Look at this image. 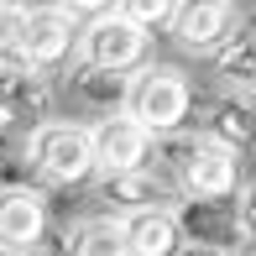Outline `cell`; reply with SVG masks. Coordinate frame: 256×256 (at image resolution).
Returning a JSON list of instances; mask_svg holds the SVG:
<instances>
[{"label":"cell","mask_w":256,"mask_h":256,"mask_svg":"<svg viewBox=\"0 0 256 256\" xmlns=\"http://www.w3.org/2000/svg\"><path fill=\"white\" fill-rule=\"evenodd\" d=\"M120 220V236H126V251L131 256H178L183 251V230H178V214L168 209H126Z\"/></svg>","instance_id":"cell-10"},{"label":"cell","mask_w":256,"mask_h":256,"mask_svg":"<svg viewBox=\"0 0 256 256\" xmlns=\"http://www.w3.org/2000/svg\"><path fill=\"white\" fill-rule=\"evenodd\" d=\"M104 199H115L120 209H168L172 183L162 178V172L142 168V172H131V178H110L104 183Z\"/></svg>","instance_id":"cell-14"},{"label":"cell","mask_w":256,"mask_h":256,"mask_svg":"<svg viewBox=\"0 0 256 256\" xmlns=\"http://www.w3.org/2000/svg\"><path fill=\"white\" fill-rule=\"evenodd\" d=\"M146 32L136 26L131 16H126L120 6H100L94 16L78 26V63L84 68H104V74H126V68H136L146 58Z\"/></svg>","instance_id":"cell-3"},{"label":"cell","mask_w":256,"mask_h":256,"mask_svg":"<svg viewBox=\"0 0 256 256\" xmlns=\"http://www.w3.org/2000/svg\"><path fill=\"white\" fill-rule=\"evenodd\" d=\"M230 209H236L240 236H246V240H256V183H246V188H240V199L230 204Z\"/></svg>","instance_id":"cell-19"},{"label":"cell","mask_w":256,"mask_h":256,"mask_svg":"<svg viewBox=\"0 0 256 256\" xmlns=\"http://www.w3.org/2000/svg\"><path fill=\"white\" fill-rule=\"evenodd\" d=\"M68 256H131L120 236V220L115 214H94V220H78L68 230Z\"/></svg>","instance_id":"cell-15"},{"label":"cell","mask_w":256,"mask_h":256,"mask_svg":"<svg viewBox=\"0 0 256 256\" xmlns=\"http://www.w3.org/2000/svg\"><path fill=\"white\" fill-rule=\"evenodd\" d=\"M78 42V26L68 6H21V37H16V63L32 74L63 68Z\"/></svg>","instance_id":"cell-5"},{"label":"cell","mask_w":256,"mask_h":256,"mask_svg":"<svg viewBox=\"0 0 256 256\" xmlns=\"http://www.w3.org/2000/svg\"><path fill=\"white\" fill-rule=\"evenodd\" d=\"M172 214H178L183 246L220 251V256H225L230 246H240V225H236V209L230 204H194V199H183Z\"/></svg>","instance_id":"cell-9"},{"label":"cell","mask_w":256,"mask_h":256,"mask_svg":"<svg viewBox=\"0 0 256 256\" xmlns=\"http://www.w3.org/2000/svg\"><path fill=\"white\" fill-rule=\"evenodd\" d=\"M214 74L225 78V84H236V89L256 84V26L230 32V37L214 48Z\"/></svg>","instance_id":"cell-16"},{"label":"cell","mask_w":256,"mask_h":256,"mask_svg":"<svg viewBox=\"0 0 256 256\" xmlns=\"http://www.w3.org/2000/svg\"><path fill=\"white\" fill-rule=\"evenodd\" d=\"M16 37H21V6H0V63H16Z\"/></svg>","instance_id":"cell-18"},{"label":"cell","mask_w":256,"mask_h":256,"mask_svg":"<svg viewBox=\"0 0 256 256\" xmlns=\"http://www.w3.org/2000/svg\"><path fill=\"white\" fill-rule=\"evenodd\" d=\"M178 256H220V251H199V246H183Z\"/></svg>","instance_id":"cell-20"},{"label":"cell","mask_w":256,"mask_h":256,"mask_svg":"<svg viewBox=\"0 0 256 256\" xmlns=\"http://www.w3.org/2000/svg\"><path fill=\"white\" fill-rule=\"evenodd\" d=\"M126 115H131L146 136H178V126L194 115V84H188V74L172 68V63H146L142 74L131 78Z\"/></svg>","instance_id":"cell-2"},{"label":"cell","mask_w":256,"mask_h":256,"mask_svg":"<svg viewBox=\"0 0 256 256\" xmlns=\"http://www.w3.org/2000/svg\"><path fill=\"white\" fill-rule=\"evenodd\" d=\"M26 157L48 183H84L94 172V142L84 120H42L26 136Z\"/></svg>","instance_id":"cell-4"},{"label":"cell","mask_w":256,"mask_h":256,"mask_svg":"<svg viewBox=\"0 0 256 256\" xmlns=\"http://www.w3.org/2000/svg\"><path fill=\"white\" fill-rule=\"evenodd\" d=\"M48 84L21 63H0V131H37L48 120Z\"/></svg>","instance_id":"cell-7"},{"label":"cell","mask_w":256,"mask_h":256,"mask_svg":"<svg viewBox=\"0 0 256 256\" xmlns=\"http://www.w3.org/2000/svg\"><path fill=\"white\" fill-rule=\"evenodd\" d=\"M230 21H236V6H225V0H194V6H178L172 10V37H178V48L188 52H214L220 42L230 37Z\"/></svg>","instance_id":"cell-11"},{"label":"cell","mask_w":256,"mask_h":256,"mask_svg":"<svg viewBox=\"0 0 256 256\" xmlns=\"http://www.w3.org/2000/svg\"><path fill=\"white\" fill-rule=\"evenodd\" d=\"M0 256H37V251H10V246H0Z\"/></svg>","instance_id":"cell-21"},{"label":"cell","mask_w":256,"mask_h":256,"mask_svg":"<svg viewBox=\"0 0 256 256\" xmlns=\"http://www.w3.org/2000/svg\"><path fill=\"white\" fill-rule=\"evenodd\" d=\"M178 188L194 204H230L240 188V152L209 142V136H168Z\"/></svg>","instance_id":"cell-1"},{"label":"cell","mask_w":256,"mask_h":256,"mask_svg":"<svg viewBox=\"0 0 256 256\" xmlns=\"http://www.w3.org/2000/svg\"><path fill=\"white\" fill-rule=\"evenodd\" d=\"M251 256H256V251H251Z\"/></svg>","instance_id":"cell-22"},{"label":"cell","mask_w":256,"mask_h":256,"mask_svg":"<svg viewBox=\"0 0 256 256\" xmlns=\"http://www.w3.org/2000/svg\"><path fill=\"white\" fill-rule=\"evenodd\" d=\"M48 230V204L37 188H0V246L32 251Z\"/></svg>","instance_id":"cell-12"},{"label":"cell","mask_w":256,"mask_h":256,"mask_svg":"<svg viewBox=\"0 0 256 256\" xmlns=\"http://www.w3.org/2000/svg\"><path fill=\"white\" fill-rule=\"evenodd\" d=\"M199 136L230 146V152H246L256 146V89H240V94H220L204 104V126Z\"/></svg>","instance_id":"cell-8"},{"label":"cell","mask_w":256,"mask_h":256,"mask_svg":"<svg viewBox=\"0 0 256 256\" xmlns=\"http://www.w3.org/2000/svg\"><path fill=\"white\" fill-rule=\"evenodd\" d=\"M120 10L152 37V26H172V10H178V6H168V0H126Z\"/></svg>","instance_id":"cell-17"},{"label":"cell","mask_w":256,"mask_h":256,"mask_svg":"<svg viewBox=\"0 0 256 256\" xmlns=\"http://www.w3.org/2000/svg\"><path fill=\"white\" fill-rule=\"evenodd\" d=\"M68 94L74 104H84V110H94L100 120L104 115H126V94H131V74H104V68H74V78H68Z\"/></svg>","instance_id":"cell-13"},{"label":"cell","mask_w":256,"mask_h":256,"mask_svg":"<svg viewBox=\"0 0 256 256\" xmlns=\"http://www.w3.org/2000/svg\"><path fill=\"white\" fill-rule=\"evenodd\" d=\"M89 142H94V172H104V183L142 172L146 157H152V136L131 115H104V120H94L89 126Z\"/></svg>","instance_id":"cell-6"}]
</instances>
